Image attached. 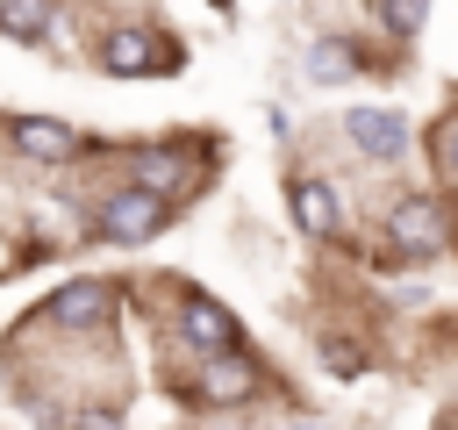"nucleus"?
I'll return each mask as SVG.
<instances>
[{
    "label": "nucleus",
    "mask_w": 458,
    "mask_h": 430,
    "mask_svg": "<svg viewBox=\"0 0 458 430\" xmlns=\"http://www.w3.org/2000/svg\"><path fill=\"white\" fill-rule=\"evenodd\" d=\"M172 222V201L157 194V186H114L107 201H100V236L107 244H122V251H136V244H150L157 229Z\"/></svg>",
    "instance_id": "1"
},
{
    "label": "nucleus",
    "mask_w": 458,
    "mask_h": 430,
    "mask_svg": "<svg viewBox=\"0 0 458 430\" xmlns=\"http://www.w3.org/2000/svg\"><path fill=\"white\" fill-rule=\"evenodd\" d=\"M344 129H351V150H358V158H372V165H401V158H408V143H415V129H408V115H401V108H351V115H344Z\"/></svg>",
    "instance_id": "4"
},
{
    "label": "nucleus",
    "mask_w": 458,
    "mask_h": 430,
    "mask_svg": "<svg viewBox=\"0 0 458 430\" xmlns=\"http://www.w3.org/2000/svg\"><path fill=\"white\" fill-rule=\"evenodd\" d=\"M444 165H451V172H458V122H451V129H444Z\"/></svg>",
    "instance_id": "16"
},
{
    "label": "nucleus",
    "mask_w": 458,
    "mask_h": 430,
    "mask_svg": "<svg viewBox=\"0 0 458 430\" xmlns=\"http://www.w3.org/2000/svg\"><path fill=\"white\" fill-rule=\"evenodd\" d=\"M179 337H186L193 351H222V344H243V322H236L215 294H193V301H179Z\"/></svg>",
    "instance_id": "9"
},
{
    "label": "nucleus",
    "mask_w": 458,
    "mask_h": 430,
    "mask_svg": "<svg viewBox=\"0 0 458 430\" xmlns=\"http://www.w3.org/2000/svg\"><path fill=\"white\" fill-rule=\"evenodd\" d=\"M208 430H229V423H208Z\"/></svg>",
    "instance_id": "18"
},
{
    "label": "nucleus",
    "mask_w": 458,
    "mask_h": 430,
    "mask_svg": "<svg viewBox=\"0 0 458 430\" xmlns=\"http://www.w3.org/2000/svg\"><path fill=\"white\" fill-rule=\"evenodd\" d=\"M286 208H293L301 236H315V244H336V236H344V208H336V186H329V179L301 172V179L286 186Z\"/></svg>",
    "instance_id": "7"
},
{
    "label": "nucleus",
    "mask_w": 458,
    "mask_h": 430,
    "mask_svg": "<svg viewBox=\"0 0 458 430\" xmlns=\"http://www.w3.org/2000/svg\"><path fill=\"white\" fill-rule=\"evenodd\" d=\"M308 79H315V86H344V79H358V50H351L344 36H315V43H308Z\"/></svg>",
    "instance_id": "10"
},
{
    "label": "nucleus",
    "mask_w": 458,
    "mask_h": 430,
    "mask_svg": "<svg viewBox=\"0 0 458 430\" xmlns=\"http://www.w3.org/2000/svg\"><path fill=\"white\" fill-rule=\"evenodd\" d=\"M386 244L408 251V258H437V251L451 244V215H444V201H437V194H401V201L386 208Z\"/></svg>",
    "instance_id": "3"
},
{
    "label": "nucleus",
    "mask_w": 458,
    "mask_h": 430,
    "mask_svg": "<svg viewBox=\"0 0 458 430\" xmlns=\"http://www.w3.org/2000/svg\"><path fill=\"white\" fill-rule=\"evenodd\" d=\"M14 150H21L29 165H72V158L86 150V129H72L64 115H21V122H14Z\"/></svg>",
    "instance_id": "6"
},
{
    "label": "nucleus",
    "mask_w": 458,
    "mask_h": 430,
    "mask_svg": "<svg viewBox=\"0 0 458 430\" xmlns=\"http://www.w3.org/2000/svg\"><path fill=\"white\" fill-rule=\"evenodd\" d=\"M50 22H57L50 0H0V36H7V43H43Z\"/></svg>",
    "instance_id": "11"
},
{
    "label": "nucleus",
    "mask_w": 458,
    "mask_h": 430,
    "mask_svg": "<svg viewBox=\"0 0 458 430\" xmlns=\"http://www.w3.org/2000/svg\"><path fill=\"white\" fill-rule=\"evenodd\" d=\"M322 366H329L336 380H358V373H365V351L344 344V337H329V344H322Z\"/></svg>",
    "instance_id": "14"
},
{
    "label": "nucleus",
    "mask_w": 458,
    "mask_h": 430,
    "mask_svg": "<svg viewBox=\"0 0 458 430\" xmlns=\"http://www.w3.org/2000/svg\"><path fill=\"white\" fill-rule=\"evenodd\" d=\"M107 308H114L107 280H72V287H57V294L43 301V322H57V330H100Z\"/></svg>",
    "instance_id": "8"
},
{
    "label": "nucleus",
    "mask_w": 458,
    "mask_h": 430,
    "mask_svg": "<svg viewBox=\"0 0 458 430\" xmlns=\"http://www.w3.org/2000/svg\"><path fill=\"white\" fill-rule=\"evenodd\" d=\"M72 430H129V423H122L114 408H79V416H72Z\"/></svg>",
    "instance_id": "15"
},
{
    "label": "nucleus",
    "mask_w": 458,
    "mask_h": 430,
    "mask_svg": "<svg viewBox=\"0 0 458 430\" xmlns=\"http://www.w3.org/2000/svg\"><path fill=\"white\" fill-rule=\"evenodd\" d=\"M372 14H379V29H386V36H401V43H408V36L429 22V0H372Z\"/></svg>",
    "instance_id": "13"
},
{
    "label": "nucleus",
    "mask_w": 458,
    "mask_h": 430,
    "mask_svg": "<svg viewBox=\"0 0 458 430\" xmlns=\"http://www.w3.org/2000/svg\"><path fill=\"white\" fill-rule=\"evenodd\" d=\"M136 179L172 201V194H186V186H179V179H186V158H179V150H136Z\"/></svg>",
    "instance_id": "12"
},
{
    "label": "nucleus",
    "mask_w": 458,
    "mask_h": 430,
    "mask_svg": "<svg viewBox=\"0 0 458 430\" xmlns=\"http://www.w3.org/2000/svg\"><path fill=\"white\" fill-rule=\"evenodd\" d=\"M165 57H172V50H165L143 22H114V29L100 36V72H107V79H143V72L165 64Z\"/></svg>",
    "instance_id": "5"
},
{
    "label": "nucleus",
    "mask_w": 458,
    "mask_h": 430,
    "mask_svg": "<svg viewBox=\"0 0 458 430\" xmlns=\"http://www.w3.org/2000/svg\"><path fill=\"white\" fill-rule=\"evenodd\" d=\"M286 430H329V423H286Z\"/></svg>",
    "instance_id": "17"
},
{
    "label": "nucleus",
    "mask_w": 458,
    "mask_h": 430,
    "mask_svg": "<svg viewBox=\"0 0 458 430\" xmlns=\"http://www.w3.org/2000/svg\"><path fill=\"white\" fill-rule=\"evenodd\" d=\"M193 401H200V408H243V401H258V358H243V344L200 351V366H193Z\"/></svg>",
    "instance_id": "2"
}]
</instances>
